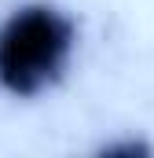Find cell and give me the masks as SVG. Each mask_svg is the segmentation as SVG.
<instances>
[{"mask_svg":"<svg viewBox=\"0 0 154 158\" xmlns=\"http://www.w3.org/2000/svg\"><path fill=\"white\" fill-rule=\"evenodd\" d=\"M77 55V22L51 0L18 4L0 22V92L37 99L70 74Z\"/></svg>","mask_w":154,"mask_h":158,"instance_id":"6da1fadb","label":"cell"},{"mask_svg":"<svg viewBox=\"0 0 154 158\" xmlns=\"http://www.w3.org/2000/svg\"><path fill=\"white\" fill-rule=\"evenodd\" d=\"M151 147H143V143H107L103 147V155H147Z\"/></svg>","mask_w":154,"mask_h":158,"instance_id":"7a4b0ae2","label":"cell"}]
</instances>
